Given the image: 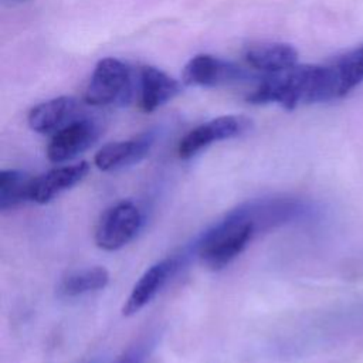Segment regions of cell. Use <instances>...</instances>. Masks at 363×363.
I'll use <instances>...</instances> for the list:
<instances>
[{"mask_svg": "<svg viewBox=\"0 0 363 363\" xmlns=\"http://www.w3.org/2000/svg\"><path fill=\"white\" fill-rule=\"evenodd\" d=\"M259 224L254 201L230 211L197 238L199 261L211 271L225 268L245 250Z\"/></svg>", "mask_w": 363, "mask_h": 363, "instance_id": "1", "label": "cell"}, {"mask_svg": "<svg viewBox=\"0 0 363 363\" xmlns=\"http://www.w3.org/2000/svg\"><path fill=\"white\" fill-rule=\"evenodd\" d=\"M132 92L130 68L118 58L106 57L95 65L84 99L94 106H123L129 104Z\"/></svg>", "mask_w": 363, "mask_h": 363, "instance_id": "2", "label": "cell"}, {"mask_svg": "<svg viewBox=\"0 0 363 363\" xmlns=\"http://www.w3.org/2000/svg\"><path fill=\"white\" fill-rule=\"evenodd\" d=\"M145 223L143 211L138 204L123 200L108 207L99 217L94 240L104 251H116L129 244L142 230Z\"/></svg>", "mask_w": 363, "mask_h": 363, "instance_id": "3", "label": "cell"}, {"mask_svg": "<svg viewBox=\"0 0 363 363\" xmlns=\"http://www.w3.org/2000/svg\"><path fill=\"white\" fill-rule=\"evenodd\" d=\"M252 126V121L244 115H224L191 129L180 140L177 153L180 159H190L214 142L237 138Z\"/></svg>", "mask_w": 363, "mask_h": 363, "instance_id": "4", "label": "cell"}, {"mask_svg": "<svg viewBox=\"0 0 363 363\" xmlns=\"http://www.w3.org/2000/svg\"><path fill=\"white\" fill-rule=\"evenodd\" d=\"M99 125L89 118H79L55 132L47 146V157L52 163H65L89 149L99 138Z\"/></svg>", "mask_w": 363, "mask_h": 363, "instance_id": "5", "label": "cell"}, {"mask_svg": "<svg viewBox=\"0 0 363 363\" xmlns=\"http://www.w3.org/2000/svg\"><path fill=\"white\" fill-rule=\"evenodd\" d=\"M245 71L231 61L200 54L193 57L183 68L182 79L187 86H218L240 81L245 77Z\"/></svg>", "mask_w": 363, "mask_h": 363, "instance_id": "6", "label": "cell"}, {"mask_svg": "<svg viewBox=\"0 0 363 363\" xmlns=\"http://www.w3.org/2000/svg\"><path fill=\"white\" fill-rule=\"evenodd\" d=\"M179 258L167 257L150 265L135 282L129 296L122 306L123 316H132L143 309L167 284L179 267Z\"/></svg>", "mask_w": 363, "mask_h": 363, "instance_id": "7", "label": "cell"}, {"mask_svg": "<svg viewBox=\"0 0 363 363\" xmlns=\"http://www.w3.org/2000/svg\"><path fill=\"white\" fill-rule=\"evenodd\" d=\"M155 143V133L146 132L139 136L104 145L94 156L95 166L102 172H113L143 160Z\"/></svg>", "mask_w": 363, "mask_h": 363, "instance_id": "8", "label": "cell"}, {"mask_svg": "<svg viewBox=\"0 0 363 363\" xmlns=\"http://www.w3.org/2000/svg\"><path fill=\"white\" fill-rule=\"evenodd\" d=\"M79 102L74 96L62 95L35 105L28 112L27 122L37 133H55L79 119Z\"/></svg>", "mask_w": 363, "mask_h": 363, "instance_id": "9", "label": "cell"}, {"mask_svg": "<svg viewBox=\"0 0 363 363\" xmlns=\"http://www.w3.org/2000/svg\"><path fill=\"white\" fill-rule=\"evenodd\" d=\"M89 172V163L82 160L75 164H65L54 167L40 176L34 177L31 201L45 204L55 196L65 190L72 189L75 184L82 182Z\"/></svg>", "mask_w": 363, "mask_h": 363, "instance_id": "10", "label": "cell"}, {"mask_svg": "<svg viewBox=\"0 0 363 363\" xmlns=\"http://www.w3.org/2000/svg\"><path fill=\"white\" fill-rule=\"evenodd\" d=\"M182 91L179 81L164 71L146 65L140 69V108L143 112H152L166 102L172 101Z\"/></svg>", "mask_w": 363, "mask_h": 363, "instance_id": "11", "label": "cell"}, {"mask_svg": "<svg viewBox=\"0 0 363 363\" xmlns=\"http://www.w3.org/2000/svg\"><path fill=\"white\" fill-rule=\"evenodd\" d=\"M247 62L267 74L279 72L298 64V51L285 43H259L245 51Z\"/></svg>", "mask_w": 363, "mask_h": 363, "instance_id": "12", "label": "cell"}, {"mask_svg": "<svg viewBox=\"0 0 363 363\" xmlns=\"http://www.w3.org/2000/svg\"><path fill=\"white\" fill-rule=\"evenodd\" d=\"M336 99L343 98L363 81V45L356 47L328 62Z\"/></svg>", "mask_w": 363, "mask_h": 363, "instance_id": "13", "label": "cell"}, {"mask_svg": "<svg viewBox=\"0 0 363 363\" xmlns=\"http://www.w3.org/2000/svg\"><path fill=\"white\" fill-rule=\"evenodd\" d=\"M109 284V272L104 267H88L65 274L58 285L57 294L62 298H75L104 289Z\"/></svg>", "mask_w": 363, "mask_h": 363, "instance_id": "14", "label": "cell"}, {"mask_svg": "<svg viewBox=\"0 0 363 363\" xmlns=\"http://www.w3.org/2000/svg\"><path fill=\"white\" fill-rule=\"evenodd\" d=\"M34 177L18 169L0 172V210L7 211L31 201Z\"/></svg>", "mask_w": 363, "mask_h": 363, "instance_id": "15", "label": "cell"}, {"mask_svg": "<svg viewBox=\"0 0 363 363\" xmlns=\"http://www.w3.org/2000/svg\"><path fill=\"white\" fill-rule=\"evenodd\" d=\"M153 347V339L145 336L130 345L113 363H145Z\"/></svg>", "mask_w": 363, "mask_h": 363, "instance_id": "16", "label": "cell"}, {"mask_svg": "<svg viewBox=\"0 0 363 363\" xmlns=\"http://www.w3.org/2000/svg\"><path fill=\"white\" fill-rule=\"evenodd\" d=\"M91 363H95V362H91Z\"/></svg>", "mask_w": 363, "mask_h": 363, "instance_id": "17", "label": "cell"}]
</instances>
